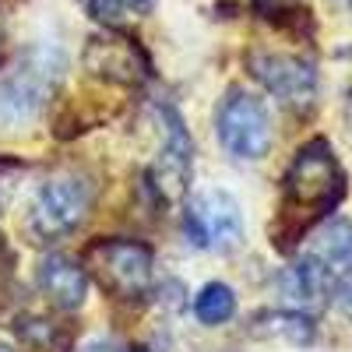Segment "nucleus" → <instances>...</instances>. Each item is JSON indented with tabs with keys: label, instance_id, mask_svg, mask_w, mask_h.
I'll use <instances>...</instances> for the list:
<instances>
[{
	"label": "nucleus",
	"instance_id": "1",
	"mask_svg": "<svg viewBox=\"0 0 352 352\" xmlns=\"http://www.w3.org/2000/svg\"><path fill=\"white\" fill-rule=\"evenodd\" d=\"M345 169L335 155V148L324 138L307 141L292 155L285 176H282V219H285V247L296 243V236L314 226L331 219V212L345 197Z\"/></svg>",
	"mask_w": 352,
	"mask_h": 352
},
{
	"label": "nucleus",
	"instance_id": "2",
	"mask_svg": "<svg viewBox=\"0 0 352 352\" xmlns=\"http://www.w3.org/2000/svg\"><path fill=\"white\" fill-rule=\"evenodd\" d=\"M64 74V53L56 46H32L11 74L0 78V124L18 127L43 113Z\"/></svg>",
	"mask_w": 352,
	"mask_h": 352
},
{
	"label": "nucleus",
	"instance_id": "3",
	"mask_svg": "<svg viewBox=\"0 0 352 352\" xmlns=\"http://www.w3.org/2000/svg\"><path fill=\"white\" fill-rule=\"evenodd\" d=\"M85 272L113 300L134 303L152 289V247L138 240H96L85 250Z\"/></svg>",
	"mask_w": 352,
	"mask_h": 352
},
{
	"label": "nucleus",
	"instance_id": "4",
	"mask_svg": "<svg viewBox=\"0 0 352 352\" xmlns=\"http://www.w3.org/2000/svg\"><path fill=\"white\" fill-rule=\"evenodd\" d=\"M215 134L219 144L240 162H257L272 148V116L254 92L229 88L215 109Z\"/></svg>",
	"mask_w": 352,
	"mask_h": 352
},
{
	"label": "nucleus",
	"instance_id": "5",
	"mask_svg": "<svg viewBox=\"0 0 352 352\" xmlns=\"http://www.w3.org/2000/svg\"><path fill=\"white\" fill-rule=\"evenodd\" d=\"M88 208H92V187L81 176H53L46 180L28 208V232L39 243L64 240L85 222Z\"/></svg>",
	"mask_w": 352,
	"mask_h": 352
},
{
	"label": "nucleus",
	"instance_id": "6",
	"mask_svg": "<svg viewBox=\"0 0 352 352\" xmlns=\"http://www.w3.org/2000/svg\"><path fill=\"white\" fill-rule=\"evenodd\" d=\"M184 232L201 250L232 254L243 243V212L229 190H201L184 212Z\"/></svg>",
	"mask_w": 352,
	"mask_h": 352
},
{
	"label": "nucleus",
	"instance_id": "7",
	"mask_svg": "<svg viewBox=\"0 0 352 352\" xmlns=\"http://www.w3.org/2000/svg\"><path fill=\"white\" fill-rule=\"evenodd\" d=\"M190 173H194V141L187 134L184 116L176 106H162V148L148 169V187L162 204H180L190 190Z\"/></svg>",
	"mask_w": 352,
	"mask_h": 352
},
{
	"label": "nucleus",
	"instance_id": "8",
	"mask_svg": "<svg viewBox=\"0 0 352 352\" xmlns=\"http://www.w3.org/2000/svg\"><path fill=\"white\" fill-rule=\"evenodd\" d=\"M247 67L261 81L268 96H275L289 109H307L317 99V67L307 56L275 53V50H250Z\"/></svg>",
	"mask_w": 352,
	"mask_h": 352
},
{
	"label": "nucleus",
	"instance_id": "9",
	"mask_svg": "<svg viewBox=\"0 0 352 352\" xmlns=\"http://www.w3.org/2000/svg\"><path fill=\"white\" fill-rule=\"evenodd\" d=\"M81 64H85V71L92 78L109 81V85L134 88V85H144L152 78L148 53L141 50V43H134L124 32H99V36H92L85 43Z\"/></svg>",
	"mask_w": 352,
	"mask_h": 352
},
{
	"label": "nucleus",
	"instance_id": "10",
	"mask_svg": "<svg viewBox=\"0 0 352 352\" xmlns=\"http://www.w3.org/2000/svg\"><path fill=\"white\" fill-rule=\"evenodd\" d=\"M36 285L50 300V307L71 314L88 296V272H85V264H74L71 257L50 254V257L39 261V268H36Z\"/></svg>",
	"mask_w": 352,
	"mask_h": 352
},
{
	"label": "nucleus",
	"instance_id": "11",
	"mask_svg": "<svg viewBox=\"0 0 352 352\" xmlns=\"http://www.w3.org/2000/svg\"><path fill=\"white\" fill-rule=\"evenodd\" d=\"M278 289L282 296L296 307V310H307V307H320L324 300H331V289H335V272L328 264H320L317 257L303 254L296 264L278 275Z\"/></svg>",
	"mask_w": 352,
	"mask_h": 352
},
{
	"label": "nucleus",
	"instance_id": "12",
	"mask_svg": "<svg viewBox=\"0 0 352 352\" xmlns=\"http://www.w3.org/2000/svg\"><path fill=\"white\" fill-rule=\"evenodd\" d=\"M254 335L261 338H278V342H289V345H314L317 342V324L307 310H296V307H285V310H264L254 317Z\"/></svg>",
	"mask_w": 352,
	"mask_h": 352
},
{
	"label": "nucleus",
	"instance_id": "13",
	"mask_svg": "<svg viewBox=\"0 0 352 352\" xmlns=\"http://www.w3.org/2000/svg\"><path fill=\"white\" fill-rule=\"evenodd\" d=\"M310 257H317L320 264L338 275L345 264H352V222L342 215H331L317 226V232L310 236Z\"/></svg>",
	"mask_w": 352,
	"mask_h": 352
},
{
	"label": "nucleus",
	"instance_id": "14",
	"mask_svg": "<svg viewBox=\"0 0 352 352\" xmlns=\"http://www.w3.org/2000/svg\"><path fill=\"white\" fill-rule=\"evenodd\" d=\"M14 335L28 352H71V331L46 317H18Z\"/></svg>",
	"mask_w": 352,
	"mask_h": 352
},
{
	"label": "nucleus",
	"instance_id": "15",
	"mask_svg": "<svg viewBox=\"0 0 352 352\" xmlns=\"http://www.w3.org/2000/svg\"><path fill=\"white\" fill-rule=\"evenodd\" d=\"M155 0H88V14H92L106 32H124L127 25L148 18Z\"/></svg>",
	"mask_w": 352,
	"mask_h": 352
},
{
	"label": "nucleus",
	"instance_id": "16",
	"mask_svg": "<svg viewBox=\"0 0 352 352\" xmlns=\"http://www.w3.org/2000/svg\"><path fill=\"white\" fill-rule=\"evenodd\" d=\"M194 317L204 328H219L226 320L236 317V292L226 282H208L201 285V292L194 296Z\"/></svg>",
	"mask_w": 352,
	"mask_h": 352
},
{
	"label": "nucleus",
	"instance_id": "17",
	"mask_svg": "<svg viewBox=\"0 0 352 352\" xmlns=\"http://www.w3.org/2000/svg\"><path fill=\"white\" fill-rule=\"evenodd\" d=\"M254 11H257L264 21L285 25V21H292V18L303 14V0H254Z\"/></svg>",
	"mask_w": 352,
	"mask_h": 352
},
{
	"label": "nucleus",
	"instance_id": "18",
	"mask_svg": "<svg viewBox=\"0 0 352 352\" xmlns=\"http://www.w3.org/2000/svg\"><path fill=\"white\" fill-rule=\"evenodd\" d=\"M345 120H349V127H352V92H349V102H345Z\"/></svg>",
	"mask_w": 352,
	"mask_h": 352
},
{
	"label": "nucleus",
	"instance_id": "19",
	"mask_svg": "<svg viewBox=\"0 0 352 352\" xmlns=\"http://www.w3.org/2000/svg\"><path fill=\"white\" fill-rule=\"evenodd\" d=\"M127 352H148V349H127Z\"/></svg>",
	"mask_w": 352,
	"mask_h": 352
},
{
	"label": "nucleus",
	"instance_id": "20",
	"mask_svg": "<svg viewBox=\"0 0 352 352\" xmlns=\"http://www.w3.org/2000/svg\"><path fill=\"white\" fill-rule=\"evenodd\" d=\"M0 352H11V349H4V345H0Z\"/></svg>",
	"mask_w": 352,
	"mask_h": 352
},
{
	"label": "nucleus",
	"instance_id": "21",
	"mask_svg": "<svg viewBox=\"0 0 352 352\" xmlns=\"http://www.w3.org/2000/svg\"><path fill=\"white\" fill-rule=\"evenodd\" d=\"M0 247H4V236H0Z\"/></svg>",
	"mask_w": 352,
	"mask_h": 352
}]
</instances>
